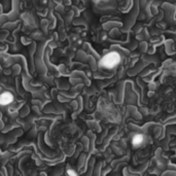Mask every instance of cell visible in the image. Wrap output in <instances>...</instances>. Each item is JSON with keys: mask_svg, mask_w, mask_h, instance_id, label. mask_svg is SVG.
Here are the masks:
<instances>
[{"mask_svg": "<svg viewBox=\"0 0 176 176\" xmlns=\"http://www.w3.org/2000/svg\"><path fill=\"white\" fill-rule=\"evenodd\" d=\"M120 62V57L116 52H111L107 55H105L101 60V65L106 68H113Z\"/></svg>", "mask_w": 176, "mask_h": 176, "instance_id": "cell-1", "label": "cell"}, {"mask_svg": "<svg viewBox=\"0 0 176 176\" xmlns=\"http://www.w3.org/2000/svg\"><path fill=\"white\" fill-rule=\"evenodd\" d=\"M142 142H143V136L142 135H140V134L134 135V137L132 139V144L134 146H139V145L142 144Z\"/></svg>", "mask_w": 176, "mask_h": 176, "instance_id": "cell-3", "label": "cell"}, {"mask_svg": "<svg viewBox=\"0 0 176 176\" xmlns=\"http://www.w3.org/2000/svg\"><path fill=\"white\" fill-rule=\"evenodd\" d=\"M67 173H68V175H70V176L77 175V174H76V173H75V172H74L73 170H68V172H67Z\"/></svg>", "mask_w": 176, "mask_h": 176, "instance_id": "cell-4", "label": "cell"}, {"mask_svg": "<svg viewBox=\"0 0 176 176\" xmlns=\"http://www.w3.org/2000/svg\"><path fill=\"white\" fill-rule=\"evenodd\" d=\"M12 100H13V96H12L10 93H8V92L3 93V94L1 95V97H0V103H1L2 105H7V104L11 103Z\"/></svg>", "mask_w": 176, "mask_h": 176, "instance_id": "cell-2", "label": "cell"}]
</instances>
